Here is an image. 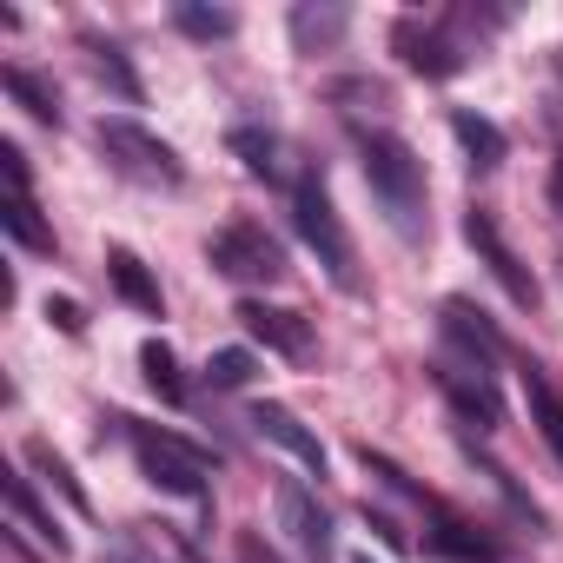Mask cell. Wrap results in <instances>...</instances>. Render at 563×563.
Returning <instances> with one entry per match:
<instances>
[{
	"label": "cell",
	"mask_w": 563,
	"mask_h": 563,
	"mask_svg": "<svg viewBox=\"0 0 563 563\" xmlns=\"http://www.w3.org/2000/svg\"><path fill=\"white\" fill-rule=\"evenodd\" d=\"M451 133H457V146H464L471 173H497V166H504V133H497V126H490L484 113L457 107V113H451Z\"/></svg>",
	"instance_id": "cell-17"
},
{
	"label": "cell",
	"mask_w": 563,
	"mask_h": 563,
	"mask_svg": "<svg viewBox=\"0 0 563 563\" xmlns=\"http://www.w3.org/2000/svg\"><path fill=\"white\" fill-rule=\"evenodd\" d=\"M464 239H471V252L484 258V272L497 278V286H504L517 306H537V278L517 265V252L504 245V232H497V219H490L484 206H471V212H464Z\"/></svg>",
	"instance_id": "cell-8"
},
{
	"label": "cell",
	"mask_w": 563,
	"mask_h": 563,
	"mask_svg": "<svg viewBox=\"0 0 563 563\" xmlns=\"http://www.w3.org/2000/svg\"><path fill=\"white\" fill-rule=\"evenodd\" d=\"M278 523H286V537L306 563H332V517L306 484H278Z\"/></svg>",
	"instance_id": "cell-10"
},
{
	"label": "cell",
	"mask_w": 563,
	"mask_h": 563,
	"mask_svg": "<svg viewBox=\"0 0 563 563\" xmlns=\"http://www.w3.org/2000/svg\"><path fill=\"white\" fill-rule=\"evenodd\" d=\"M0 225H8L27 252H54V225L41 219V206H34V192H8L0 199Z\"/></svg>",
	"instance_id": "cell-20"
},
{
	"label": "cell",
	"mask_w": 563,
	"mask_h": 563,
	"mask_svg": "<svg viewBox=\"0 0 563 563\" xmlns=\"http://www.w3.org/2000/svg\"><path fill=\"white\" fill-rule=\"evenodd\" d=\"M225 146H232V153L245 159V173L265 179V186H286V192H292V186L306 179V166H292V146L278 140V133H265V126H232Z\"/></svg>",
	"instance_id": "cell-12"
},
{
	"label": "cell",
	"mask_w": 563,
	"mask_h": 563,
	"mask_svg": "<svg viewBox=\"0 0 563 563\" xmlns=\"http://www.w3.org/2000/svg\"><path fill=\"white\" fill-rule=\"evenodd\" d=\"M206 258H212L225 278H239V286H272V278H286V252H278V239H272L265 225H252V219L219 225L212 245H206Z\"/></svg>",
	"instance_id": "cell-5"
},
{
	"label": "cell",
	"mask_w": 563,
	"mask_h": 563,
	"mask_svg": "<svg viewBox=\"0 0 563 563\" xmlns=\"http://www.w3.org/2000/svg\"><path fill=\"white\" fill-rule=\"evenodd\" d=\"M8 510H14V530H34L54 556H67V530L54 523V510L34 497V484H27V477H8Z\"/></svg>",
	"instance_id": "cell-18"
},
{
	"label": "cell",
	"mask_w": 563,
	"mask_h": 563,
	"mask_svg": "<svg viewBox=\"0 0 563 563\" xmlns=\"http://www.w3.org/2000/svg\"><path fill=\"white\" fill-rule=\"evenodd\" d=\"M0 166H8V192H27V153L8 140V146H0Z\"/></svg>",
	"instance_id": "cell-28"
},
{
	"label": "cell",
	"mask_w": 563,
	"mask_h": 563,
	"mask_svg": "<svg viewBox=\"0 0 563 563\" xmlns=\"http://www.w3.org/2000/svg\"><path fill=\"white\" fill-rule=\"evenodd\" d=\"M120 424H126V444H133L140 471H146V484H159L173 497H206L212 457L199 444H186L179 431H159V424H133V418H120Z\"/></svg>",
	"instance_id": "cell-3"
},
{
	"label": "cell",
	"mask_w": 563,
	"mask_h": 563,
	"mask_svg": "<svg viewBox=\"0 0 563 563\" xmlns=\"http://www.w3.org/2000/svg\"><path fill=\"white\" fill-rule=\"evenodd\" d=\"M87 60H93V74L120 93V100H140V74L126 67V54L113 47V41H100V34H87Z\"/></svg>",
	"instance_id": "cell-24"
},
{
	"label": "cell",
	"mask_w": 563,
	"mask_h": 563,
	"mask_svg": "<svg viewBox=\"0 0 563 563\" xmlns=\"http://www.w3.org/2000/svg\"><path fill=\"white\" fill-rule=\"evenodd\" d=\"M398 54H405V67L411 74H424V80H451L464 60H471V41L457 34V14L451 21H398Z\"/></svg>",
	"instance_id": "cell-7"
},
{
	"label": "cell",
	"mask_w": 563,
	"mask_h": 563,
	"mask_svg": "<svg viewBox=\"0 0 563 563\" xmlns=\"http://www.w3.org/2000/svg\"><path fill=\"white\" fill-rule=\"evenodd\" d=\"M252 431H258V438H272L286 457H299L312 477H325V444H319V438L286 411V405H252Z\"/></svg>",
	"instance_id": "cell-14"
},
{
	"label": "cell",
	"mask_w": 563,
	"mask_h": 563,
	"mask_svg": "<svg viewBox=\"0 0 563 563\" xmlns=\"http://www.w3.org/2000/svg\"><path fill=\"white\" fill-rule=\"evenodd\" d=\"M431 378H438V391L451 398V411H457L464 424H477V431H497V424H504V398H497V385H490L484 365H471V358H457V352H438V358H431Z\"/></svg>",
	"instance_id": "cell-6"
},
{
	"label": "cell",
	"mask_w": 563,
	"mask_h": 563,
	"mask_svg": "<svg viewBox=\"0 0 563 563\" xmlns=\"http://www.w3.org/2000/svg\"><path fill=\"white\" fill-rule=\"evenodd\" d=\"M292 225H299V239L319 252V265L332 272V286H339V292H358V258H352V239H345L339 206H332V192H325L319 173H306V179L292 186Z\"/></svg>",
	"instance_id": "cell-2"
},
{
	"label": "cell",
	"mask_w": 563,
	"mask_h": 563,
	"mask_svg": "<svg viewBox=\"0 0 563 563\" xmlns=\"http://www.w3.org/2000/svg\"><path fill=\"white\" fill-rule=\"evenodd\" d=\"M523 398H530V418H537V431H543V444H550V457L563 464V398L550 391V378L530 365L523 372Z\"/></svg>",
	"instance_id": "cell-19"
},
{
	"label": "cell",
	"mask_w": 563,
	"mask_h": 563,
	"mask_svg": "<svg viewBox=\"0 0 563 563\" xmlns=\"http://www.w3.org/2000/svg\"><path fill=\"white\" fill-rule=\"evenodd\" d=\"M438 325H444V352H457V358L497 372V358H504V332L490 325L484 306H471V299H444V306H438Z\"/></svg>",
	"instance_id": "cell-9"
},
{
	"label": "cell",
	"mask_w": 563,
	"mask_h": 563,
	"mask_svg": "<svg viewBox=\"0 0 563 563\" xmlns=\"http://www.w3.org/2000/svg\"><path fill=\"white\" fill-rule=\"evenodd\" d=\"M345 27H352V8H339V0H325V8H292V41H299V54H325V47H339L345 41Z\"/></svg>",
	"instance_id": "cell-16"
},
{
	"label": "cell",
	"mask_w": 563,
	"mask_h": 563,
	"mask_svg": "<svg viewBox=\"0 0 563 563\" xmlns=\"http://www.w3.org/2000/svg\"><path fill=\"white\" fill-rule=\"evenodd\" d=\"M239 556H245V563H278V556H272V550H265L258 537H245V543H239Z\"/></svg>",
	"instance_id": "cell-29"
},
{
	"label": "cell",
	"mask_w": 563,
	"mask_h": 563,
	"mask_svg": "<svg viewBox=\"0 0 563 563\" xmlns=\"http://www.w3.org/2000/svg\"><path fill=\"white\" fill-rule=\"evenodd\" d=\"M27 464H34V471L47 477V490H60L74 510H93V504H87V490H80V477H74V464H67L47 438H34V444H27Z\"/></svg>",
	"instance_id": "cell-22"
},
{
	"label": "cell",
	"mask_w": 563,
	"mask_h": 563,
	"mask_svg": "<svg viewBox=\"0 0 563 563\" xmlns=\"http://www.w3.org/2000/svg\"><path fill=\"white\" fill-rule=\"evenodd\" d=\"M107 563H146V556H133V550H113V556H107Z\"/></svg>",
	"instance_id": "cell-31"
},
{
	"label": "cell",
	"mask_w": 563,
	"mask_h": 563,
	"mask_svg": "<svg viewBox=\"0 0 563 563\" xmlns=\"http://www.w3.org/2000/svg\"><path fill=\"white\" fill-rule=\"evenodd\" d=\"M252 372H258V358H252V352H212V365H206V378H212L219 391L252 385Z\"/></svg>",
	"instance_id": "cell-26"
},
{
	"label": "cell",
	"mask_w": 563,
	"mask_h": 563,
	"mask_svg": "<svg viewBox=\"0 0 563 563\" xmlns=\"http://www.w3.org/2000/svg\"><path fill=\"white\" fill-rule=\"evenodd\" d=\"M100 153L113 159V173H126V179H140V186H179L186 179V166H179V153L159 140V133H146L140 120H100Z\"/></svg>",
	"instance_id": "cell-4"
},
{
	"label": "cell",
	"mask_w": 563,
	"mask_h": 563,
	"mask_svg": "<svg viewBox=\"0 0 563 563\" xmlns=\"http://www.w3.org/2000/svg\"><path fill=\"white\" fill-rule=\"evenodd\" d=\"M0 87H8V93H14V100H21V107L41 120V126H60V93H54L41 74H27V67H8V74H0Z\"/></svg>",
	"instance_id": "cell-21"
},
{
	"label": "cell",
	"mask_w": 563,
	"mask_h": 563,
	"mask_svg": "<svg viewBox=\"0 0 563 563\" xmlns=\"http://www.w3.org/2000/svg\"><path fill=\"white\" fill-rule=\"evenodd\" d=\"M107 278H113V292L133 306V312H146V319H159V278L140 265V252H126V245H113L107 252Z\"/></svg>",
	"instance_id": "cell-15"
},
{
	"label": "cell",
	"mask_w": 563,
	"mask_h": 563,
	"mask_svg": "<svg viewBox=\"0 0 563 563\" xmlns=\"http://www.w3.org/2000/svg\"><path fill=\"white\" fill-rule=\"evenodd\" d=\"M424 517H431V530H424V550H431V556H444V563H504V550H497L477 523H464L457 510H444L438 497L424 504Z\"/></svg>",
	"instance_id": "cell-11"
},
{
	"label": "cell",
	"mask_w": 563,
	"mask_h": 563,
	"mask_svg": "<svg viewBox=\"0 0 563 563\" xmlns=\"http://www.w3.org/2000/svg\"><path fill=\"white\" fill-rule=\"evenodd\" d=\"M265 352H278V358H306L312 352V325L299 319V312H286V306H265V299H245L239 312H232Z\"/></svg>",
	"instance_id": "cell-13"
},
{
	"label": "cell",
	"mask_w": 563,
	"mask_h": 563,
	"mask_svg": "<svg viewBox=\"0 0 563 563\" xmlns=\"http://www.w3.org/2000/svg\"><path fill=\"white\" fill-rule=\"evenodd\" d=\"M140 372H146V385H153L166 405H186V378H179V358H173V345L146 339V345H140Z\"/></svg>",
	"instance_id": "cell-23"
},
{
	"label": "cell",
	"mask_w": 563,
	"mask_h": 563,
	"mask_svg": "<svg viewBox=\"0 0 563 563\" xmlns=\"http://www.w3.org/2000/svg\"><path fill=\"white\" fill-rule=\"evenodd\" d=\"M550 206L563 212V153H556V166H550Z\"/></svg>",
	"instance_id": "cell-30"
},
{
	"label": "cell",
	"mask_w": 563,
	"mask_h": 563,
	"mask_svg": "<svg viewBox=\"0 0 563 563\" xmlns=\"http://www.w3.org/2000/svg\"><path fill=\"white\" fill-rule=\"evenodd\" d=\"M358 563H372V556H358Z\"/></svg>",
	"instance_id": "cell-32"
},
{
	"label": "cell",
	"mask_w": 563,
	"mask_h": 563,
	"mask_svg": "<svg viewBox=\"0 0 563 563\" xmlns=\"http://www.w3.org/2000/svg\"><path fill=\"white\" fill-rule=\"evenodd\" d=\"M358 166H365V186L378 192L385 219L398 225V239H424L431 232V212H424V159L411 153V140H398L391 126H358Z\"/></svg>",
	"instance_id": "cell-1"
},
{
	"label": "cell",
	"mask_w": 563,
	"mask_h": 563,
	"mask_svg": "<svg viewBox=\"0 0 563 563\" xmlns=\"http://www.w3.org/2000/svg\"><path fill=\"white\" fill-rule=\"evenodd\" d=\"M173 21H179V34H192V41H225V34H239V14H232V8H192V0H179Z\"/></svg>",
	"instance_id": "cell-25"
},
{
	"label": "cell",
	"mask_w": 563,
	"mask_h": 563,
	"mask_svg": "<svg viewBox=\"0 0 563 563\" xmlns=\"http://www.w3.org/2000/svg\"><path fill=\"white\" fill-rule=\"evenodd\" d=\"M47 319H54L67 339H80V332H87V312H80L74 299H47Z\"/></svg>",
	"instance_id": "cell-27"
}]
</instances>
